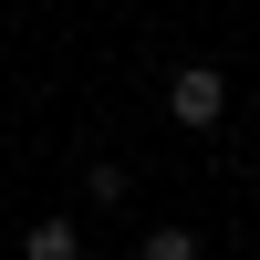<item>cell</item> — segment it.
Listing matches in <instances>:
<instances>
[{
	"label": "cell",
	"mask_w": 260,
	"mask_h": 260,
	"mask_svg": "<svg viewBox=\"0 0 260 260\" xmlns=\"http://www.w3.org/2000/svg\"><path fill=\"white\" fill-rule=\"evenodd\" d=\"M136 260H198V229H146Z\"/></svg>",
	"instance_id": "cell-4"
},
{
	"label": "cell",
	"mask_w": 260,
	"mask_h": 260,
	"mask_svg": "<svg viewBox=\"0 0 260 260\" xmlns=\"http://www.w3.org/2000/svg\"><path fill=\"white\" fill-rule=\"evenodd\" d=\"M83 198H94V208H125V167L94 156V167H83Z\"/></svg>",
	"instance_id": "cell-3"
},
{
	"label": "cell",
	"mask_w": 260,
	"mask_h": 260,
	"mask_svg": "<svg viewBox=\"0 0 260 260\" xmlns=\"http://www.w3.org/2000/svg\"><path fill=\"white\" fill-rule=\"evenodd\" d=\"M167 115H177L187 136H208V125L229 115V73L219 62H177V73H167Z\"/></svg>",
	"instance_id": "cell-1"
},
{
	"label": "cell",
	"mask_w": 260,
	"mask_h": 260,
	"mask_svg": "<svg viewBox=\"0 0 260 260\" xmlns=\"http://www.w3.org/2000/svg\"><path fill=\"white\" fill-rule=\"evenodd\" d=\"M21 260H83V229H73V219H42V229H21Z\"/></svg>",
	"instance_id": "cell-2"
},
{
	"label": "cell",
	"mask_w": 260,
	"mask_h": 260,
	"mask_svg": "<svg viewBox=\"0 0 260 260\" xmlns=\"http://www.w3.org/2000/svg\"><path fill=\"white\" fill-rule=\"evenodd\" d=\"M250 167H260V146H250Z\"/></svg>",
	"instance_id": "cell-5"
}]
</instances>
